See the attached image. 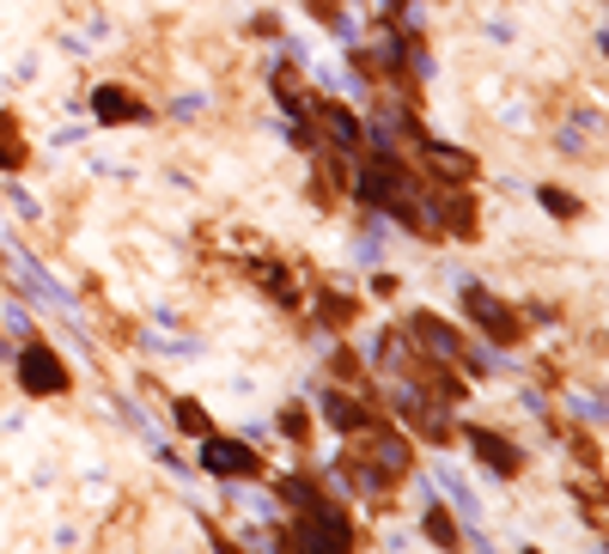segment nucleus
<instances>
[{
	"instance_id": "nucleus-1",
	"label": "nucleus",
	"mask_w": 609,
	"mask_h": 554,
	"mask_svg": "<svg viewBox=\"0 0 609 554\" xmlns=\"http://www.w3.org/2000/svg\"><path fill=\"white\" fill-rule=\"evenodd\" d=\"M18 385H25L30 396H61V390H67V366H61L55 348H25V354H18Z\"/></svg>"
},
{
	"instance_id": "nucleus-2",
	"label": "nucleus",
	"mask_w": 609,
	"mask_h": 554,
	"mask_svg": "<svg viewBox=\"0 0 609 554\" xmlns=\"http://www.w3.org/2000/svg\"><path fill=\"white\" fill-rule=\"evenodd\" d=\"M463 305H470L475 329H487V336H494V341H506V348H512V341L524 336V324L512 317V305H500V299H494V293H482V287H470V293H463Z\"/></svg>"
},
{
	"instance_id": "nucleus-3",
	"label": "nucleus",
	"mask_w": 609,
	"mask_h": 554,
	"mask_svg": "<svg viewBox=\"0 0 609 554\" xmlns=\"http://www.w3.org/2000/svg\"><path fill=\"white\" fill-rule=\"evenodd\" d=\"M201 463H208L213 476H257V451L238 445V439H208Z\"/></svg>"
},
{
	"instance_id": "nucleus-4",
	"label": "nucleus",
	"mask_w": 609,
	"mask_h": 554,
	"mask_svg": "<svg viewBox=\"0 0 609 554\" xmlns=\"http://www.w3.org/2000/svg\"><path fill=\"white\" fill-rule=\"evenodd\" d=\"M470 445H475V457H482L494 476H518V469H524L518 445H512V439H500V432H470Z\"/></svg>"
},
{
	"instance_id": "nucleus-5",
	"label": "nucleus",
	"mask_w": 609,
	"mask_h": 554,
	"mask_svg": "<svg viewBox=\"0 0 609 554\" xmlns=\"http://www.w3.org/2000/svg\"><path fill=\"white\" fill-rule=\"evenodd\" d=\"M299 537L311 542V549H348V518L330 506H311V524H304Z\"/></svg>"
},
{
	"instance_id": "nucleus-6",
	"label": "nucleus",
	"mask_w": 609,
	"mask_h": 554,
	"mask_svg": "<svg viewBox=\"0 0 609 554\" xmlns=\"http://www.w3.org/2000/svg\"><path fill=\"white\" fill-rule=\"evenodd\" d=\"M91 110H98V123H135V116H147L140 98L122 92V86H98V92H91Z\"/></svg>"
},
{
	"instance_id": "nucleus-7",
	"label": "nucleus",
	"mask_w": 609,
	"mask_h": 554,
	"mask_svg": "<svg viewBox=\"0 0 609 554\" xmlns=\"http://www.w3.org/2000/svg\"><path fill=\"white\" fill-rule=\"evenodd\" d=\"M323 415H330V427H341V432H365V427H372V415H365L353 396H330V402H323Z\"/></svg>"
},
{
	"instance_id": "nucleus-8",
	"label": "nucleus",
	"mask_w": 609,
	"mask_h": 554,
	"mask_svg": "<svg viewBox=\"0 0 609 554\" xmlns=\"http://www.w3.org/2000/svg\"><path fill=\"white\" fill-rule=\"evenodd\" d=\"M318 116H323V128H330L335 140H360V123H353L341 104H318Z\"/></svg>"
},
{
	"instance_id": "nucleus-9",
	"label": "nucleus",
	"mask_w": 609,
	"mask_h": 554,
	"mask_svg": "<svg viewBox=\"0 0 609 554\" xmlns=\"http://www.w3.org/2000/svg\"><path fill=\"white\" fill-rule=\"evenodd\" d=\"M25 165V135L13 123H0V171H18Z\"/></svg>"
},
{
	"instance_id": "nucleus-10",
	"label": "nucleus",
	"mask_w": 609,
	"mask_h": 554,
	"mask_svg": "<svg viewBox=\"0 0 609 554\" xmlns=\"http://www.w3.org/2000/svg\"><path fill=\"white\" fill-rule=\"evenodd\" d=\"M426 537H433V542H457V524L445 518V512H426Z\"/></svg>"
},
{
	"instance_id": "nucleus-11",
	"label": "nucleus",
	"mask_w": 609,
	"mask_h": 554,
	"mask_svg": "<svg viewBox=\"0 0 609 554\" xmlns=\"http://www.w3.org/2000/svg\"><path fill=\"white\" fill-rule=\"evenodd\" d=\"M543 201H548V207H555L561 219H573V214H579V201L567 196V189H543Z\"/></svg>"
},
{
	"instance_id": "nucleus-12",
	"label": "nucleus",
	"mask_w": 609,
	"mask_h": 554,
	"mask_svg": "<svg viewBox=\"0 0 609 554\" xmlns=\"http://www.w3.org/2000/svg\"><path fill=\"white\" fill-rule=\"evenodd\" d=\"M177 427L183 432H201V427H208V415H201L196 402H177Z\"/></svg>"
}]
</instances>
